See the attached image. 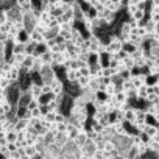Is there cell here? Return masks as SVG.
<instances>
[{"label":"cell","instance_id":"cell-1","mask_svg":"<svg viewBox=\"0 0 159 159\" xmlns=\"http://www.w3.org/2000/svg\"><path fill=\"white\" fill-rule=\"evenodd\" d=\"M123 47H125V44L117 34H112L109 38V41H108V53L109 55H117V53L123 52Z\"/></svg>","mask_w":159,"mask_h":159},{"label":"cell","instance_id":"cell-2","mask_svg":"<svg viewBox=\"0 0 159 159\" xmlns=\"http://www.w3.org/2000/svg\"><path fill=\"white\" fill-rule=\"evenodd\" d=\"M17 8L24 13V14H28L33 11V0H17Z\"/></svg>","mask_w":159,"mask_h":159},{"label":"cell","instance_id":"cell-3","mask_svg":"<svg viewBox=\"0 0 159 159\" xmlns=\"http://www.w3.org/2000/svg\"><path fill=\"white\" fill-rule=\"evenodd\" d=\"M73 143L78 147V148H83L84 145H88L89 143V137H88V131H81L78 136H76V139L73 140Z\"/></svg>","mask_w":159,"mask_h":159},{"label":"cell","instance_id":"cell-4","mask_svg":"<svg viewBox=\"0 0 159 159\" xmlns=\"http://www.w3.org/2000/svg\"><path fill=\"white\" fill-rule=\"evenodd\" d=\"M129 70V72H133L134 69H136V59L133 58V56H126L123 61H122V70Z\"/></svg>","mask_w":159,"mask_h":159},{"label":"cell","instance_id":"cell-5","mask_svg":"<svg viewBox=\"0 0 159 159\" xmlns=\"http://www.w3.org/2000/svg\"><path fill=\"white\" fill-rule=\"evenodd\" d=\"M28 94L31 95V98H33V100H39V98L44 95V92H42V86L33 84V86L28 89Z\"/></svg>","mask_w":159,"mask_h":159},{"label":"cell","instance_id":"cell-6","mask_svg":"<svg viewBox=\"0 0 159 159\" xmlns=\"http://www.w3.org/2000/svg\"><path fill=\"white\" fill-rule=\"evenodd\" d=\"M31 100H33V98H31V95H30L28 92H20L19 100H17V106H19V108H27Z\"/></svg>","mask_w":159,"mask_h":159},{"label":"cell","instance_id":"cell-7","mask_svg":"<svg viewBox=\"0 0 159 159\" xmlns=\"http://www.w3.org/2000/svg\"><path fill=\"white\" fill-rule=\"evenodd\" d=\"M148 95H150V86H148V84L139 88L137 92H136V98H137V100H147Z\"/></svg>","mask_w":159,"mask_h":159},{"label":"cell","instance_id":"cell-8","mask_svg":"<svg viewBox=\"0 0 159 159\" xmlns=\"http://www.w3.org/2000/svg\"><path fill=\"white\" fill-rule=\"evenodd\" d=\"M30 38H31V42L33 44H36V45H39V44H44L45 42V36L44 34H41L39 31H31L30 33Z\"/></svg>","mask_w":159,"mask_h":159},{"label":"cell","instance_id":"cell-9","mask_svg":"<svg viewBox=\"0 0 159 159\" xmlns=\"http://www.w3.org/2000/svg\"><path fill=\"white\" fill-rule=\"evenodd\" d=\"M28 125H30L28 120L19 119V120H16V123H14V129H16L17 133H22V131H27V129H28Z\"/></svg>","mask_w":159,"mask_h":159},{"label":"cell","instance_id":"cell-10","mask_svg":"<svg viewBox=\"0 0 159 159\" xmlns=\"http://www.w3.org/2000/svg\"><path fill=\"white\" fill-rule=\"evenodd\" d=\"M24 153H25V156H27L28 159H34L36 156H39V153H38V150H36L34 145H27V147L24 148Z\"/></svg>","mask_w":159,"mask_h":159},{"label":"cell","instance_id":"cell-11","mask_svg":"<svg viewBox=\"0 0 159 159\" xmlns=\"http://www.w3.org/2000/svg\"><path fill=\"white\" fill-rule=\"evenodd\" d=\"M17 41H19V44H24V45H28V44H31V38H30V33L25 30V31H22V33H19V36H17Z\"/></svg>","mask_w":159,"mask_h":159},{"label":"cell","instance_id":"cell-12","mask_svg":"<svg viewBox=\"0 0 159 159\" xmlns=\"http://www.w3.org/2000/svg\"><path fill=\"white\" fill-rule=\"evenodd\" d=\"M34 64H36V58L33 55H27L25 56V61H24V69H28L31 72L33 67H34Z\"/></svg>","mask_w":159,"mask_h":159},{"label":"cell","instance_id":"cell-13","mask_svg":"<svg viewBox=\"0 0 159 159\" xmlns=\"http://www.w3.org/2000/svg\"><path fill=\"white\" fill-rule=\"evenodd\" d=\"M143 133H147L151 139L159 137V128H157V126H154V125H147V128H145V131H143Z\"/></svg>","mask_w":159,"mask_h":159},{"label":"cell","instance_id":"cell-14","mask_svg":"<svg viewBox=\"0 0 159 159\" xmlns=\"http://www.w3.org/2000/svg\"><path fill=\"white\" fill-rule=\"evenodd\" d=\"M140 157V154H139V150H137V147H129L128 148V151H126V159H139Z\"/></svg>","mask_w":159,"mask_h":159},{"label":"cell","instance_id":"cell-15","mask_svg":"<svg viewBox=\"0 0 159 159\" xmlns=\"http://www.w3.org/2000/svg\"><path fill=\"white\" fill-rule=\"evenodd\" d=\"M92 8V0H80V10L84 14H88V11Z\"/></svg>","mask_w":159,"mask_h":159},{"label":"cell","instance_id":"cell-16","mask_svg":"<svg viewBox=\"0 0 159 159\" xmlns=\"http://www.w3.org/2000/svg\"><path fill=\"white\" fill-rule=\"evenodd\" d=\"M92 8L97 10L98 14L103 13V11L106 10V8H105V0H92Z\"/></svg>","mask_w":159,"mask_h":159},{"label":"cell","instance_id":"cell-17","mask_svg":"<svg viewBox=\"0 0 159 159\" xmlns=\"http://www.w3.org/2000/svg\"><path fill=\"white\" fill-rule=\"evenodd\" d=\"M13 55H27V45L17 44L13 47Z\"/></svg>","mask_w":159,"mask_h":159},{"label":"cell","instance_id":"cell-18","mask_svg":"<svg viewBox=\"0 0 159 159\" xmlns=\"http://www.w3.org/2000/svg\"><path fill=\"white\" fill-rule=\"evenodd\" d=\"M145 28H147V31H148V34L151 36L153 33H156L157 31V25L154 24V22H151L150 19L147 20V24H145Z\"/></svg>","mask_w":159,"mask_h":159},{"label":"cell","instance_id":"cell-19","mask_svg":"<svg viewBox=\"0 0 159 159\" xmlns=\"http://www.w3.org/2000/svg\"><path fill=\"white\" fill-rule=\"evenodd\" d=\"M131 91H134V86H133V83H131V80H129V81H123V84H122V91H120V92L129 94Z\"/></svg>","mask_w":159,"mask_h":159},{"label":"cell","instance_id":"cell-20","mask_svg":"<svg viewBox=\"0 0 159 159\" xmlns=\"http://www.w3.org/2000/svg\"><path fill=\"white\" fill-rule=\"evenodd\" d=\"M41 108V103H39V100H31L30 103H28V106H27V109L28 111H36V109H39Z\"/></svg>","mask_w":159,"mask_h":159},{"label":"cell","instance_id":"cell-21","mask_svg":"<svg viewBox=\"0 0 159 159\" xmlns=\"http://www.w3.org/2000/svg\"><path fill=\"white\" fill-rule=\"evenodd\" d=\"M102 76H105V78H112V76H114V70H112L111 67H103Z\"/></svg>","mask_w":159,"mask_h":159},{"label":"cell","instance_id":"cell-22","mask_svg":"<svg viewBox=\"0 0 159 159\" xmlns=\"http://www.w3.org/2000/svg\"><path fill=\"white\" fill-rule=\"evenodd\" d=\"M69 131V122L67 123H58V133H67Z\"/></svg>","mask_w":159,"mask_h":159},{"label":"cell","instance_id":"cell-23","mask_svg":"<svg viewBox=\"0 0 159 159\" xmlns=\"http://www.w3.org/2000/svg\"><path fill=\"white\" fill-rule=\"evenodd\" d=\"M41 114H42V117H45L47 114H50L52 111H50V108H48V105H41Z\"/></svg>","mask_w":159,"mask_h":159},{"label":"cell","instance_id":"cell-24","mask_svg":"<svg viewBox=\"0 0 159 159\" xmlns=\"http://www.w3.org/2000/svg\"><path fill=\"white\" fill-rule=\"evenodd\" d=\"M156 86H159V76L156 78Z\"/></svg>","mask_w":159,"mask_h":159},{"label":"cell","instance_id":"cell-25","mask_svg":"<svg viewBox=\"0 0 159 159\" xmlns=\"http://www.w3.org/2000/svg\"><path fill=\"white\" fill-rule=\"evenodd\" d=\"M157 159H159V157H157Z\"/></svg>","mask_w":159,"mask_h":159}]
</instances>
